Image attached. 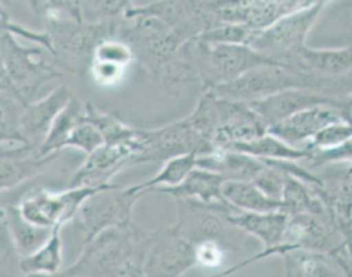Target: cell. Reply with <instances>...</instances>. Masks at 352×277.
<instances>
[{
  "label": "cell",
  "mask_w": 352,
  "mask_h": 277,
  "mask_svg": "<svg viewBox=\"0 0 352 277\" xmlns=\"http://www.w3.org/2000/svg\"><path fill=\"white\" fill-rule=\"evenodd\" d=\"M151 230L133 221L109 228L82 244L79 258L62 272L69 277H146Z\"/></svg>",
  "instance_id": "cell-1"
},
{
  "label": "cell",
  "mask_w": 352,
  "mask_h": 277,
  "mask_svg": "<svg viewBox=\"0 0 352 277\" xmlns=\"http://www.w3.org/2000/svg\"><path fill=\"white\" fill-rule=\"evenodd\" d=\"M30 8L41 18L44 34L51 41L53 57L60 54L78 60H91L95 48L109 37H116L111 25H94L82 18L81 2L76 0H39Z\"/></svg>",
  "instance_id": "cell-2"
},
{
  "label": "cell",
  "mask_w": 352,
  "mask_h": 277,
  "mask_svg": "<svg viewBox=\"0 0 352 277\" xmlns=\"http://www.w3.org/2000/svg\"><path fill=\"white\" fill-rule=\"evenodd\" d=\"M212 151L232 150L236 144L251 143L268 134L267 125L249 104L228 101L216 93L200 95L195 111L188 116Z\"/></svg>",
  "instance_id": "cell-3"
},
{
  "label": "cell",
  "mask_w": 352,
  "mask_h": 277,
  "mask_svg": "<svg viewBox=\"0 0 352 277\" xmlns=\"http://www.w3.org/2000/svg\"><path fill=\"white\" fill-rule=\"evenodd\" d=\"M116 37L130 46L135 62H139L153 79L166 69L186 44L165 21L153 16L124 18L118 27Z\"/></svg>",
  "instance_id": "cell-4"
},
{
  "label": "cell",
  "mask_w": 352,
  "mask_h": 277,
  "mask_svg": "<svg viewBox=\"0 0 352 277\" xmlns=\"http://www.w3.org/2000/svg\"><path fill=\"white\" fill-rule=\"evenodd\" d=\"M221 0H160L132 2L124 18L153 16L165 21L184 43L197 41L200 35L221 27Z\"/></svg>",
  "instance_id": "cell-5"
},
{
  "label": "cell",
  "mask_w": 352,
  "mask_h": 277,
  "mask_svg": "<svg viewBox=\"0 0 352 277\" xmlns=\"http://www.w3.org/2000/svg\"><path fill=\"white\" fill-rule=\"evenodd\" d=\"M195 63L201 93L236 81L249 70L270 65V60L249 46L239 44H206L193 41Z\"/></svg>",
  "instance_id": "cell-6"
},
{
  "label": "cell",
  "mask_w": 352,
  "mask_h": 277,
  "mask_svg": "<svg viewBox=\"0 0 352 277\" xmlns=\"http://www.w3.org/2000/svg\"><path fill=\"white\" fill-rule=\"evenodd\" d=\"M324 0L312 2L309 8L296 11L289 16H284L277 23L256 32L251 46L259 54H263L275 65H289L300 51L307 46V37L314 25L318 23L319 16L324 11Z\"/></svg>",
  "instance_id": "cell-7"
},
{
  "label": "cell",
  "mask_w": 352,
  "mask_h": 277,
  "mask_svg": "<svg viewBox=\"0 0 352 277\" xmlns=\"http://www.w3.org/2000/svg\"><path fill=\"white\" fill-rule=\"evenodd\" d=\"M0 57L14 88L16 102L21 105L32 104L44 85L62 77L58 67L44 62L39 48L21 46L11 34H0Z\"/></svg>",
  "instance_id": "cell-8"
},
{
  "label": "cell",
  "mask_w": 352,
  "mask_h": 277,
  "mask_svg": "<svg viewBox=\"0 0 352 277\" xmlns=\"http://www.w3.org/2000/svg\"><path fill=\"white\" fill-rule=\"evenodd\" d=\"M142 195L144 192L139 185L128 188L111 185L86 198L72 220V223L85 235V244L109 228L130 223L133 207Z\"/></svg>",
  "instance_id": "cell-9"
},
{
  "label": "cell",
  "mask_w": 352,
  "mask_h": 277,
  "mask_svg": "<svg viewBox=\"0 0 352 277\" xmlns=\"http://www.w3.org/2000/svg\"><path fill=\"white\" fill-rule=\"evenodd\" d=\"M104 188H67L63 192L34 188L21 195L16 207L25 221L53 232L54 228H63V225L70 223L86 198Z\"/></svg>",
  "instance_id": "cell-10"
},
{
  "label": "cell",
  "mask_w": 352,
  "mask_h": 277,
  "mask_svg": "<svg viewBox=\"0 0 352 277\" xmlns=\"http://www.w3.org/2000/svg\"><path fill=\"white\" fill-rule=\"evenodd\" d=\"M212 153V147L201 137L200 132L195 128V125L186 116L166 127L140 130L137 163H165L182 154L207 156Z\"/></svg>",
  "instance_id": "cell-11"
},
{
  "label": "cell",
  "mask_w": 352,
  "mask_h": 277,
  "mask_svg": "<svg viewBox=\"0 0 352 277\" xmlns=\"http://www.w3.org/2000/svg\"><path fill=\"white\" fill-rule=\"evenodd\" d=\"M342 246L344 235L335 227L328 212H300L287 216L283 244L277 249V256L296 249L335 254Z\"/></svg>",
  "instance_id": "cell-12"
},
{
  "label": "cell",
  "mask_w": 352,
  "mask_h": 277,
  "mask_svg": "<svg viewBox=\"0 0 352 277\" xmlns=\"http://www.w3.org/2000/svg\"><path fill=\"white\" fill-rule=\"evenodd\" d=\"M197 267L195 246L175 227L151 230L146 277H181Z\"/></svg>",
  "instance_id": "cell-13"
},
{
  "label": "cell",
  "mask_w": 352,
  "mask_h": 277,
  "mask_svg": "<svg viewBox=\"0 0 352 277\" xmlns=\"http://www.w3.org/2000/svg\"><path fill=\"white\" fill-rule=\"evenodd\" d=\"M310 0H221V25H244L254 32L309 8Z\"/></svg>",
  "instance_id": "cell-14"
},
{
  "label": "cell",
  "mask_w": 352,
  "mask_h": 277,
  "mask_svg": "<svg viewBox=\"0 0 352 277\" xmlns=\"http://www.w3.org/2000/svg\"><path fill=\"white\" fill-rule=\"evenodd\" d=\"M137 163V153L126 144H104L88 154L81 167L70 177L69 188H104L126 167Z\"/></svg>",
  "instance_id": "cell-15"
},
{
  "label": "cell",
  "mask_w": 352,
  "mask_h": 277,
  "mask_svg": "<svg viewBox=\"0 0 352 277\" xmlns=\"http://www.w3.org/2000/svg\"><path fill=\"white\" fill-rule=\"evenodd\" d=\"M72 99V90L67 85H60L58 88H54L50 95H46L41 101H34L32 104L23 105L20 116V127L25 144L32 147H41L51 125L54 123V120L58 118L60 112L69 105Z\"/></svg>",
  "instance_id": "cell-16"
},
{
  "label": "cell",
  "mask_w": 352,
  "mask_h": 277,
  "mask_svg": "<svg viewBox=\"0 0 352 277\" xmlns=\"http://www.w3.org/2000/svg\"><path fill=\"white\" fill-rule=\"evenodd\" d=\"M58 154L43 156L39 147L25 144L0 146V195L18 188L32 177L39 176Z\"/></svg>",
  "instance_id": "cell-17"
},
{
  "label": "cell",
  "mask_w": 352,
  "mask_h": 277,
  "mask_svg": "<svg viewBox=\"0 0 352 277\" xmlns=\"http://www.w3.org/2000/svg\"><path fill=\"white\" fill-rule=\"evenodd\" d=\"M337 104L338 101L321 95V93L293 88L275 93V95L267 96L263 101L252 102L249 105H251L252 111L261 118V121L270 130L272 127L283 123L284 120L291 118L296 112L303 111V109L318 107V105H331V107L337 109Z\"/></svg>",
  "instance_id": "cell-18"
},
{
  "label": "cell",
  "mask_w": 352,
  "mask_h": 277,
  "mask_svg": "<svg viewBox=\"0 0 352 277\" xmlns=\"http://www.w3.org/2000/svg\"><path fill=\"white\" fill-rule=\"evenodd\" d=\"M337 109L331 105H318V107L303 109L291 118L284 120L283 123L275 125L268 130V134L279 137L286 144L296 150H307L312 138L326 128L328 125L340 121Z\"/></svg>",
  "instance_id": "cell-19"
},
{
  "label": "cell",
  "mask_w": 352,
  "mask_h": 277,
  "mask_svg": "<svg viewBox=\"0 0 352 277\" xmlns=\"http://www.w3.org/2000/svg\"><path fill=\"white\" fill-rule=\"evenodd\" d=\"M197 167L219 174L225 181L252 183L265 169V162L235 150H221L207 156H198Z\"/></svg>",
  "instance_id": "cell-20"
},
{
  "label": "cell",
  "mask_w": 352,
  "mask_h": 277,
  "mask_svg": "<svg viewBox=\"0 0 352 277\" xmlns=\"http://www.w3.org/2000/svg\"><path fill=\"white\" fill-rule=\"evenodd\" d=\"M225 179L219 174L209 172L204 169H195L190 176L175 188L153 189L156 193H165L175 201H193L200 204H226L223 198V185Z\"/></svg>",
  "instance_id": "cell-21"
},
{
  "label": "cell",
  "mask_w": 352,
  "mask_h": 277,
  "mask_svg": "<svg viewBox=\"0 0 352 277\" xmlns=\"http://www.w3.org/2000/svg\"><path fill=\"white\" fill-rule=\"evenodd\" d=\"M284 277H347L338 260L318 251H289L283 254Z\"/></svg>",
  "instance_id": "cell-22"
},
{
  "label": "cell",
  "mask_w": 352,
  "mask_h": 277,
  "mask_svg": "<svg viewBox=\"0 0 352 277\" xmlns=\"http://www.w3.org/2000/svg\"><path fill=\"white\" fill-rule=\"evenodd\" d=\"M63 270L62 228H54L46 243L20 258V272L23 276H54Z\"/></svg>",
  "instance_id": "cell-23"
},
{
  "label": "cell",
  "mask_w": 352,
  "mask_h": 277,
  "mask_svg": "<svg viewBox=\"0 0 352 277\" xmlns=\"http://www.w3.org/2000/svg\"><path fill=\"white\" fill-rule=\"evenodd\" d=\"M223 198L240 212H283V204L272 201L254 183L226 181L223 185Z\"/></svg>",
  "instance_id": "cell-24"
},
{
  "label": "cell",
  "mask_w": 352,
  "mask_h": 277,
  "mask_svg": "<svg viewBox=\"0 0 352 277\" xmlns=\"http://www.w3.org/2000/svg\"><path fill=\"white\" fill-rule=\"evenodd\" d=\"M82 114H85V104L79 101L78 96L74 95V99L69 102V105L60 112L58 118H56L54 123L51 125L46 138H44L43 144H41L39 153L43 154V156L62 153V151L65 150L67 141H69L70 135H72L74 128L78 127V123L81 121Z\"/></svg>",
  "instance_id": "cell-25"
},
{
  "label": "cell",
  "mask_w": 352,
  "mask_h": 277,
  "mask_svg": "<svg viewBox=\"0 0 352 277\" xmlns=\"http://www.w3.org/2000/svg\"><path fill=\"white\" fill-rule=\"evenodd\" d=\"M232 150L251 154V156L259 158V160H283V162L303 163L310 158V151L291 147L289 144H286L272 134L261 135V137L254 138L251 143L236 144Z\"/></svg>",
  "instance_id": "cell-26"
},
{
  "label": "cell",
  "mask_w": 352,
  "mask_h": 277,
  "mask_svg": "<svg viewBox=\"0 0 352 277\" xmlns=\"http://www.w3.org/2000/svg\"><path fill=\"white\" fill-rule=\"evenodd\" d=\"M4 205L6 223H8V230L9 235H11L14 251L20 254V256H28V254L34 253L35 249H39V247L46 243L47 237L51 235V232L37 228L34 227V225L28 223V221H25L23 218H21L18 207H16V204Z\"/></svg>",
  "instance_id": "cell-27"
},
{
  "label": "cell",
  "mask_w": 352,
  "mask_h": 277,
  "mask_svg": "<svg viewBox=\"0 0 352 277\" xmlns=\"http://www.w3.org/2000/svg\"><path fill=\"white\" fill-rule=\"evenodd\" d=\"M197 160L198 154H182V156L172 158V160L163 163L162 170L155 177L140 183L139 188L144 193H149L158 188H175L197 169Z\"/></svg>",
  "instance_id": "cell-28"
},
{
  "label": "cell",
  "mask_w": 352,
  "mask_h": 277,
  "mask_svg": "<svg viewBox=\"0 0 352 277\" xmlns=\"http://www.w3.org/2000/svg\"><path fill=\"white\" fill-rule=\"evenodd\" d=\"M21 109H23L21 104H18L9 96L0 95V146L25 144L20 127Z\"/></svg>",
  "instance_id": "cell-29"
},
{
  "label": "cell",
  "mask_w": 352,
  "mask_h": 277,
  "mask_svg": "<svg viewBox=\"0 0 352 277\" xmlns=\"http://www.w3.org/2000/svg\"><path fill=\"white\" fill-rule=\"evenodd\" d=\"M89 62L109 63V65L121 67V69L126 70L128 65H132V63L135 62V57H133V51L130 50V46H128L126 43H123L121 39L109 37L104 39V41L95 48Z\"/></svg>",
  "instance_id": "cell-30"
},
{
  "label": "cell",
  "mask_w": 352,
  "mask_h": 277,
  "mask_svg": "<svg viewBox=\"0 0 352 277\" xmlns=\"http://www.w3.org/2000/svg\"><path fill=\"white\" fill-rule=\"evenodd\" d=\"M104 144L105 143H104V137H102L100 130H98L97 125H95L94 121L89 120L88 116H86V111H85L81 121L78 123V127L74 128L72 135H70V138L67 141L65 150L67 147H74V150L82 151V153L88 156V154H91L94 151H97L98 147L104 146Z\"/></svg>",
  "instance_id": "cell-31"
},
{
  "label": "cell",
  "mask_w": 352,
  "mask_h": 277,
  "mask_svg": "<svg viewBox=\"0 0 352 277\" xmlns=\"http://www.w3.org/2000/svg\"><path fill=\"white\" fill-rule=\"evenodd\" d=\"M256 32L244 25H221L207 34L200 35L197 41L206 44H239V46H251Z\"/></svg>",
  "instance_id": "cell-32"
},
{
  "label": "cell",
  "mask_w": 352,
  "mask_h": 277,
  "mask_svg": "<svg viewBox=\"0 0 352 277\" xmlns=\"http://www.w3.org/2000/svg\"><path fill=\"white\" fill-rule=\"evenodd\" d=\"M352 137V127H349L345 121H335V123L328 125L322 128L316 137L312 138V143L307 146V151L316 153V151H328L333 147H338L344 144L347 138Z\"/></svg>",
  "instance_id": "cell-33"
},
{
  "label": "cell",
  "mask_w": 352,
  "mask_h": 277,
  "mask_svg": "<svg viewBox=\"0 0 352 277\" xmlns=\"http://www.w3.org/2000/svg\"><path fill=\"white\" fill-rule=\"evenodd\" d=\"M340 163H351L352 165V137L347 138L344 144L338 147H333L328 151H316L310 153V158L302 165L305 169H321V167L340 165Z\"/></svg>",
  "instance_id": "cell-34"
},
{
  "label": "cell",
  "mask_w": 352,
  "mask_h": 277,
  "mask_svg": "<svg viewBox=\"0 0 352 277\" xmlns=\"http://www.w3.org/2000/svg\"><path fill=\"white\" fill-rule=\"evenodd\" d=\"M89 72L94 81H97L98 85H116L123 79L124 69L121 67L109 65V63H100V62H89Z\"/></svg>",
  "instance_id": "cell-35"
},
{
  "label": "cell",
  "mask_w": 352,
  "mask_h": 277,
  "mask_svg": "<svg viewBox=\"0 0 352 277\" xmlns=\"http://www.w3.org/2000/svg\"><path fill=\"white\" fill-rule=\"evenodd\" d=\"M12 253H16L9 235L8 223H6V205L0 202V269L11 260Z\"/></svg>",
  "instance_id": "cell-36"
},
{
  "label": "cell",
  "mask_w": 352,
  "mask_h": 277,
  "mask_svg": "<svg viewBox=\"0 0 352 277\" xmlns=\"http://www.w3.org/2000/svg\"><path fill=\"white\" fill-rule=\"evenodd\" d=\"M0 95L9 96V99L16 101L14 88H12V83H11V79H9L8 69H6L2 57H0Z\"/></svg>",
  "instance_id": "cell-37"
},
{
  "label": "cell",
  "mask_w": 352,
  "mask_h": 277,
  "mask_svg": "<svg viewBox=\"0 0 352 277\" xmlns=\"http://www.w3.org/2000/svg\"><path fill=\"white\" fill-rule=\"evenodd\" d=\"M337 112H338V116L342 118V121H345L349 127H352V93L338 101Z\"/></svg>",
  "instance_id": "cell-38"
},
{
  "label": "cell",
  "mask_w": 352,
  "mask_h": 277,
  "mask_svg": "<svg viewBox=\"0 0 352 277\" xmlns=\"http://www.w3.org/2000/svg\"><path fill=\"white\" fill-rule=\"evenodd\" d=\"M25 277H69V276H65L63 272H60V274H54V276H25Z\"/></svg>",
  "instance_id": "cell-39"
}]
</instances>
